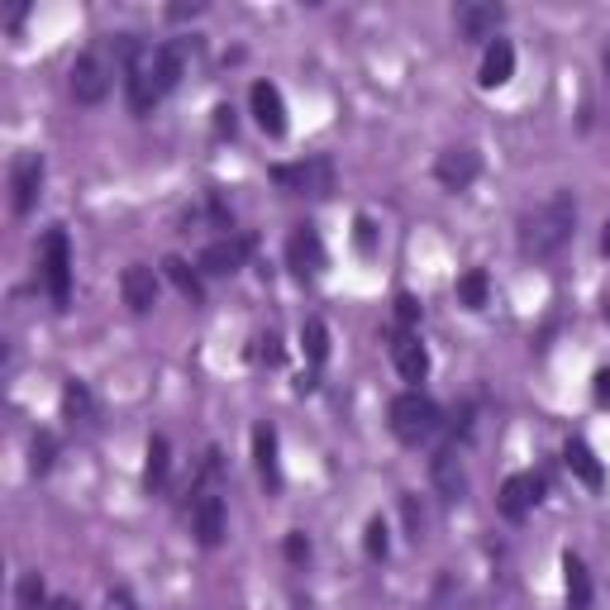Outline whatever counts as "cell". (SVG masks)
Listing matches in <instances>:
<instances>
[{"label": "cell", "mask_w": 610, "mask_h": 610, "mask_svg": "<svg viewBox=\"0 0 610 610\" xmlns=\"http://www.w3.org/2000/svg\"><path fill=\"white\" fill-rule=\"evenodd\" d=\"M186 57H192V43H186V39H167V43H157V48L143 53L139 63L124 72L129 110L149 115L167 91H177V81H182V72H186Z\"/></svg>", "instance_id": "1"}, {"label": "cell", "mask_w": 610, "mask_h": 610, "mask_svg": "<svg viewBox=\"0 0 610 610\" xmlns=\"http://www.w3.org/2000/svg\"><path fill=\"white\" fill-rule=\"evenodd\" d=\"M573 229H577V200H573V192H554L544 206H534L525 220H520V253H525L530 263H548L554 253L568 249Z\"/></svg>", "instance_id": "2"}, {"label": "cell", "mask_w": 610, "mask_h": 610, "mask_svg": "<svg viewBox=\"0 0 610 610\" xmlns=\"http://www.w3.org/2000/svg\"><path fill=\"white\" fill-rule=\"evenodd\" d=\"M386 425H391V434H396L401 444H425V439H434V434L444 429V411H439V401H434V396H425L420 386H411V391H401V396H391Z\"/></svg>", "instance_id": "3"}, {"label": "cell", "mask_w": 610, "mask_h": 610, "mask_svg": "<svg viewBox=\"0 0 610 610\" xmlns=\"http://www.w3.org/2000/svg\"><path fill=\"white\" fill-rule=\"evenodd\" d=\"M39 282L57 311H67V301H72V239H67L63 225H53L39 243Z\"/></svg>", "instance_id": "4"}, {"label": "cell", "mask_w": 610, "mask_h": 610, "mask_svg": "<svg viewBox=\"0 0 610 610\" xmlns=\"http://www.w3.org/2000/svg\"><path fill=\"white\" fill-rule=\"evenodd\" d=\"M272 182L286 186V192H296V196L329 200L334 196V182H339V172H334V157L315 153V157H301V163H277V167H272Z\"/></svg>", "instance_id": "5"}, {"label": "cell", "mask_w": 610, "mask_h": 610, "mask_svg": "<svg viewBox=\"0 0 610 610\" xmlns=\"http://www.w3.org/2000/svg\"><path fill=\"white\" fill-rule=\"evenodd\" d=\"M67 86H72V96H77L81 106H100V100L110 96V86H115V57H110V48L81 53L77 63H72V72H67Z\"/></svg>", "instance_id": "6"}, {"label": "cell", "mask_w": 610, "mask_h": 610, "mask_svg": "<svg viewBox=\"0 0 610 610\" xmlns=\"http://www.w3.org/2000/svg\"><path fill=\"white\" fill-rule=\"evenodd\" d=\"M477 177H482V153H477L472 143H454V149H444L434 157V182H439L444 192H468Z\"/></svg>", "instance_id": "7"}, {"label": "cell", "mask_w": 610, "mask_h": 610, "mask_svg": "<svg viewBox=\"0 0 610 610\" xmlns=\"http://www.w3.org/2000/svg\"><path fill=\"white\" fill-rule=\"evenodd\" d=\"M249 253H253V235H225V239H210L206 249H200L196 268L206 272V277H235Z\"/></svg>", "instance_id": "8"}, {"label": "cell", "mask_w": 610, "mask_h": 610, "mask_svg": "<svg viewBox=\"0 0 610 610\" xmlns=\"http://www.w3.org/2000/svg\"><path fill=\"white\" fill-rule=\"evenodd\" d=\"M192 534L200 548H220L225 534H229V511L225 501L215 497V491H200V497L192 501Z\"/></svg>", "instance_id": "9"}, {"label": "cell", "mask_w": 610, "mask_h": 610, "mask_svg": "<svg viewBox=\"0 0 610 610\" xmlns=\"http://www.w3.org/2000/svg\"><path fill=\"white\" fill-rule=\"evenodd\" d=\"M540 501H544V477H534V472H515V477H505V482H501L497 511H501L505 520H525Z\"/></svg>", "instance_id": "10"}, {"label": "cell", "mask_w": 610, "mask_h": 610, "mask_svg": "<svg viewBox=\"0 0 610 610\" xmlns=\"http://www.w3.org/2000/svg\"><path fill=\"white\" fill-rule=\"evenodd\" d=\"M505 20V10L501 6H491V0H462V6L454 10V24H458V34L468 39V43H491L497 39V29Z\"/></svg>", "instance_id": "11"}, {"label": "cell", "mask_w": 610, "mask_h": 610, "mask_svg": "<svg viewBox=\"0 0 610 610\" xmlns=\"http://www.w3.org/2000/svg\"><path fill=\"white\" fill-rule=\"evenodd\" d=\"M43 192V157L39 153H20L10 167V206L14 215H29L34 210V200Z\"/></svg>", "instance_id": "12"}, {"label": "cell", "mask_w": 610, "mask_h": 610, "mask_svg": "<svg viewBox=\"0 0 610 610\" xmlns=\"http://www.w3.org/2000/svg\"><path fill=\"white\" fill-rule=\"evenodd\" d=\"M386 348H391V362H396V372H401L411 386H420V382L429 377V353H425V344H420L415 329H396Z\"/></svg>", "instance_id": "13"}, {"label": "cell", "mask_w": 610, "mask_h": 610, "mask_svg": "<svg viewBox=\"0 0 610 610\" xmlns=\"http://www.w3.org/2000/svg\"><path fill=\"white\" fill-rule=\"evenodd\" d=\"M249 106H253V120H258V129H263L268 139L286 134V100H282V91L272 81H253Z\"/></svg>", "instance_id": "14"}, {"label": "cell", "mask_w": 610, "mask_h": 610, "mask_svg": "<svg viewBox=\"0 0 610 610\" xmlns=\"http://www.w3.org/2000/svg\"><path fill=\"white\" fill-rule=\"evenodd\" d=\"M286 268L301 272V277H315L325 268V243H319L315 225H296L292 239H286Z\"/></svg>", "instance_id": "15"}, {"label": "cell", "mask_w": 610, "mask_h": 610, "mask_svg": "<svg viewBox=\"0 0 610 610\" xmlns=\"http://www.w3.org/2000/svg\"><path fill=\"white\" fill-rule=\"evenodd\" d=\"M429 477H434V491L454 505L462 501V491H468V477H462V458H458V444H448L439 448V454L429 458Z\"/></svg>", "instance_id": "16"}, {"label": "cell", "mask_w": 610, "mask_h": 610, "mask_svg": "<svg viewBox=\"0 0 610 610\" xmlns=\"http://www.w3.org/2000/svg\"><path fill=\"white\" fill-rule=\"evenodd\" d=\"M120 296H124V305L134 315H149L157 305V272L149 263H129L124 277H120Z\"/></svg>", "instance_id": "17"}, {"label": "cell", "mask_w": 610, "mask_h": 610, "mask_svg": "<svg viewBox=\"0 0 610 610\" xmlns=\"http://www.w3.org/2000/svg\"><path fill=\"white\" fill-rule=\"evenodd\" d=\"M515 77V43L511 39H491L487 53H482V67H477V81L487 86V91H497Z\"/></svg>", "instance_id": "18"}, {"label": "cell", "mask_w": 610, "mask_h": 610, "mask_svg": "<svg viewBox=\"0 0 610 610\" xmlns=\"http://www.w3.org/2000/svg\"><path fill=\"white\" fill-rule=\"evenodd\" d=\"M563 462H568V472H573L582 487L601 491V482H606V468H601L597 448H591L587 439H568V444H563Z\"/></svg>", "instance_id": "19"}, {"label": "cell", "mask_w": 610, "mask_h": 610, "mask_svg": "<svg viewBox=\"0 0 610 610\" xmlns=\"http://www.w3.org/2000/svg\"><path fill=\"white\" fill-rule=\"evenodd\" d=\"M253 462H258V477L268 482V491H282V458H277V429L272 425L253 429Z\"/></svg>", "instance_id": "20"}, {"label": "cell", "mask_w": 610, "mask_h": 610, "mask_svg": "<svg viewBox=\"0 0 610 610\" xmlns=\"http://www.w3.org/2000/svg\"><path fill=\"white\" fill-rule=\"evenodd\" d=\"M563 587H568V610H591V573L577 554H563Z\"/></svg>", "instance_id": "21"}, {"label": "cell", "mask_w": 610, "mask_h": 610, "mask_svg": "<svg viewBox=\"0 0 610 610\" xmlns=\"http://www.w3.org/2000/svg\"><path fill=\"white\" fill-rule=\"evenodd\" d=\"M163 277L177 286V292L192 301V305L206 301V282H200V268H192L186 258H163Z\"/></svg>", "instance_id": "22"}, {"label": "cell", "mask_w": 610, "mask_h": 610, "mask_svg": "<svg viewBox=\"0 0 610 610\" xmlns=\"http://www.w3.org/2000/svg\"><path fill=\"white\" fill-rule=\"evenodd\" d=\"M63 415L72 420V425H86V429L96 425V396H91L86 382H77V377L63 386Z\"/></svg>", "instance_id": "23"}, {"label": "cell", "mask_w": 610, "mask_h": 610, "mask_svg": "<svg viewBox=\"0 0 610 610\" xmlns=\"http://www.w3.org/2000/svg\"><path fill=\"white\" fill-rule=\"evenodd\" d=\"M167 472H172V444L163 439V434H153V439H149V462H143V482H149V491H163Z\"/></svg>", "instance_id": "24"}, {"label": "cell", "mask_w": 610, "mask_h": 610, "mask_svg": "<svg viewBox=\"0 0 610 610\" xmlns=\"http://www.w3.org/2000/svg\"><path fill=\"white\" fill-rule=\"evenodd\" d=\"M301 348H305V358H311V368H325V358H329V325L319 315H311L301 325Z\"/></svg>", "instance_id": "25"}, {"label": "cell", "mask_w": 610, "mask_h": 610, "mask_svg": "<svg viewBox=\"0 0 610 610\" xmlns=\"http://www.w3.org/2000/svg\"><path fill=\"white\" fill-rule=\"evenodd\" d=\"M487 296H491V277H487V272L482 268L462 272V277H458V301L468 305V311H482Z\"/></svg>", "instance_id": "26"}, {"label": "cell", "mask_w": 610, "mask_h": 610, "mask_svg": "<svg viewBox=\"0 0 610 610\" xmlns=\"http://www.w3.org/2000/svg\"><path fill=\"white\" fill-rule=\"evenodd\" d=\"M53 462H57V439H53L48 429H39L34 444H29V472H34V477H48Z\"/></svg>", "instance_id": "27"}, {"label": "cell", "mask_w": 610, "mask_h": 610, "mask_svg": "<svg viewBox=\"0 0 610 610\" xmlns=\"http://www.w3.org/2000/svg\"><path fill=\"white\" fill-rule=\"evenodd\" d=\"M48 606V587H43V573H24L20 587H14V610H43Z\"/></svg>", "instance_id": "28"}, {"label": "cell", "mask_w": 610, "mask_h": 610, "mask_svg": "<svg viewBox=\"0 0 610 610\" xmlns=\"http://www.w3.org/2000/svg\"><path fill=\"white\" fill-rule=\"evenodd\" d=\"M386 520L382 515H372L368 520V530H362V548H368V558H377V563H382L386 554H391V540H386Z\"/></svg>", "instance_id": "29"}, {"label": "cell", "mask_w": 610, "mask_h": 610, "mask_svg": "<svg viewBox=\"0 0 610 610\" xmlns=\"http://www.w3.org/2000/svg\"><path fill=\"white\" fill-rule=\"evenodd\" d=\"M286 563H292V568L311 563V534H305V530H292V534H286Z\"/></svg>", "instance_id": "30"}, {"label": "cell", "mask_w": 610, "mask_h": 610, "mask_svg": "<svg viewBox=\"0 0 610 610\" xmlns=\"http://www.w3.org/2000/svg\"><path fill=\"white\" fill-rule=\"evenodd\" d=\"M391 305H396V325H401V329H415V325H420V301H415L411 292H401Z\"/></svg>", "instance_id": "31"}, {"label": "cell", "mask_w": 610, "mask_h": 610, "mask_svg": "<svg viewBox=\"0 0 610 610\" xmlns=\"http://www.w3.org/2000/svg\"><path fill=\"white\" fill-rule=\"evenodd\" d=\"M401 511H405V530H411V540L420 544V534H425V511L415 505V497H401Z\"/></svg>", "instance_id": "32"}, {"label": "cell", "mask_w": 610, "mask_h": 610, "mask_svg": "<svg viewBox=\"0 0 610 610\" xmlns=\"http://www.w3.org/2000/svg\"><path fill=\"white\" fill-rule=\"evenodd\" d=\"M353 243H358L362 253H372V249H377V229H372L368 215H358V220H353Z\"/></svg>", "instance_id": "33"}, {"label": "cell", "mask_w": 610, "mask_h": 610, "mask_svg": "<svg viewBox=\"0 0 610 610\" xmlns=\"http://www.w3.org/2000/svg\"><path fill=\"white\" fill-rule=\"evenodd\" d=\"M215 134H235V106H215Z\"/></svg>", "instance_id": "34"}, {"label": "cell", "mask_w": 610, "mask_h": 610, "mask_svg": "<svg viewBox=\"0 0 610 610\" xmlns=\"http://www.w3.org/2000/svg\"><path fill=\"white\" fill-rule=\"evenodd\" d=\"M263 362H268V368H277V362H282V339H277V334H268V339H263Z\"/></svg>", "instance_id": "35"}, {"label": "cell", "mask_w": 610, "mask_h": 610, "mask_svg": "<svg viewBox=\"0 0 610 610\" xmlns=\"http://www.w3.org/2000/svg\"><path fill=\"white\" fill-rule=\"evenodd\" d=\"M591 382H597V386H591V396H597V401L606 405V401H610V368H601L597 377H591Z\"/></svg>", "instance_id": "36"}, {"label": "cell", "mask_w": 610, "mask_h": 610, "mask_svg": "<svg viewBox=\"0 0 610 610\" xmlns=\"http://www.w3.org/2000/svg\"><path fill=\"white\" fill-rule=\"evenodd\" d=\"M206 6H200V0H192V6H172L167 10V20H192V14H200Z\"/></svg>", "instance_id": "37"}, {"label": "cell", "mask_w": 610, "mask_h": 610, "mask_svg": "<svg viewBox=\"0 0 610 610\" xmlns=\"http://www.w3.org/2000/svg\"><path fill=\"white\" fill-rule=\"evenodd\" d=\"M110 610H134V597L120 587V591H110Z\"/></svg>", "instance_id": "38"}, {"label": "cell", "mask_w": 610, "mask_h": 610, "mask_svg": "<svg viewBox=\"0 0 610 610\" xmlns=\"http://www.w3.org/2000/svg\"><path fill=\"white\" fill-rule=\"evenodd\" d=\"M48 610H81V606H77V601H72V597H57V601H53Z\"/></svg>", "instance_id": "39"}, {"label": "cell", "mask_w": 610, "mask_h": 610, "mask_svg": "<svg viewBox=\"0 0 610 610\" xmlns=\"http://www.w3.org/2000/svg\"><path fill=\"white\" fill-rule=\"evenodd\" d=\"M601 253L610 258V220H606V229H601Z\"/></svg>", "instance_id": "40"}, {"label": "cell", "mask_w": 610, "mask_h": 610, "mask_svg": "<svg viewBox=\"0 0 610 610\" xmlns=\"http://www.w3.org/2000/svg\"><path fill=\"white\" fill-rule=\"evenodd\" d=\"M601 67H606V77H610V39H606V48H601Z\"/></svg>", "instance_id": "41"}, {"label": "cell", "mask_w": 610, "mask_h": 610, "mask_svg": "<svg viewBox=\"0 0 610 610\" xmlns=\"http://www.w3.org/2000/svg\"><path fill=\"white\" fill-rule=\"evenodd\" d=\"M606 319H610V296H606Z\"/></svg>", "instance_id": "42"}]
</instances>
